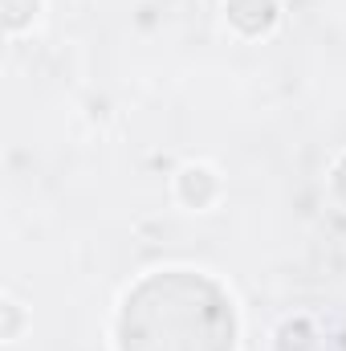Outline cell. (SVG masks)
<instances>
[{"instance_id": "obj_1", "label": "cell", "mask_w": 346, "mask_h": 351, "mask_svg": "<svg viewBox=\"0 0 346 351\" xmlns=\"http://www.w3.org/2000/svg\"><path fill=\"white\" fill-rule=\"evenodd\" d=\"M175 192H179V200H183V204L204 208V204H212V200H216L220 180H216V172H212V168L191 164V168H183V172H179V180H175Z\"/></svg>"}]
</instances>
